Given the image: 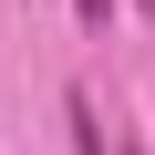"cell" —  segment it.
Masks as SVG:
<instances>
[{
    "instance_id": "1",
    "label": "cell",
    "mask_w": 155,
    "mask_h": 155,
    "mask_svg": "<svg viewBox=\"0 0 155 155\" xmlns=\"http://www.w3.org/2000/svg\"><path fill=\"white\" fill-rule=\"evenodd\" d=\"M62 124H72V155H114V145H104V114H93V93H83V83L62 93Z\"/></svg>"
},
{
    "instance_id": "2",
    "label": "cell",
    "mask_w": 155,
    "mask_h": 155,
    "mask_svg": "<svg viewBox=\"0 0 155 155\" xmlns=\"http://www.w3.org/2000/svg\"><path fill=\"white\" fill-rule=\"evenodd\" d=\"M72 11H83V31H104V21H114V0H72Z\"/></svg>"
},
{
    "instance_id": "3",
    "label": "cell",
    "mask_w": 155,
    "mask_h": 155,
    "mask_svg": "<svg viewBox=\"0 0 155 155\" xmlns=\"http://www.w3.org/2000/svg\"><path fill=\"white\" fill-rule=\"evenodd\" d=\"M114 155H145V145H114Z\"/></svg>"
}]
</instances>
